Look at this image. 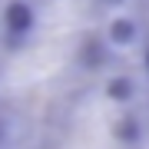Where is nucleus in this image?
Listing matches in <instances>:
<instances>
[{"label":"nucleus","mask_w":149,"mask_h":149,"mask_svg":"<svg viewBox=\"0 0 149 149\" xmlns=\"http://www.w3.org/2000/svg\"><path fill=\"white\" fill-rule=\"evenodd\" d=\"M129 93H133V83H129V80H123V76H116V80L109 83V96H113V100L126 103V100H129Z\"/></svg>","instance_id":"nucleus-3"},{"label":"nucleus","mask_w":149,"mask_h":149,"mask_svg":"<svg viewBox=\"0 0 149 149\" xmlns=\"http://www.w3.org/2000/svg\"><path fill=\"white\" fill-rule=\"evenodd\" d=\"M0 143H3V126H0Z\"/></svg>","instance_id":"nucleus-5"},{"label":"nucleus","mask_w":149,"mask_h":149,"mask_svg":"<svg viewBox=\"0 0 149 149\" xmlns=\"http://www.w3.org/2000/svg\"><path fill=\"white\" fill-rule=\"evenodd\" d=\"M143 66H146V73H149V47L143 50Z\"/></svg>","instance_id":"nucleus-4"},{"label":"nucleus","mask_w":149,"mask_h":149,"mask_svg":"<svg viewBox=\"0 0 149 149\" xmlns=\"http://www.w3.org/2000/svg\"><path fill=\"white\" fill-rule=\"evenodd\" d=\"M109 37H113V43H116V47L129 43V40H133V23H129V20H116V23L109 27Z\"/></svg>","instance_id":"nucleus-2"},{"label":"nucleus","mask_w":149,"mask_h":149,"mask_svg":"<svg viewBox=\"0 0 149 149\" xmlns=\"http://www.w3.org/2000/svg\"><path fill=\"white\" fill-rule=\"evenodd\" d=\"M37 27V10L27 0H10L3 7V30L7 37H30Z\"/></svg>","instance_id":"nucleus-1"}]
</instances>
